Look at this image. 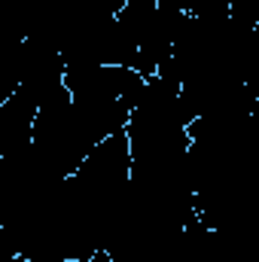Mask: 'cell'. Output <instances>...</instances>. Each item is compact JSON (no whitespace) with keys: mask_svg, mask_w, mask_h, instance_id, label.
<instances>
[{"mask_svg":"<svg viewBox=\"0 0 259 262\" xmlns=\"http://www.w3.org/2000/svg\"><path fill=\"white\" fill-rule=\"evenodd\" d=\"M64 262H110V256H107L104 250H98V253H92V256H79V259H64Z\"/></svg>","mask_w":259,"mask_h":262,"instance_id":"cell-1","label":"cell"},{"mask_svg":"<svg viewBox=\"0 0 259 262\" xmlns=\"http://www.w3.org/2000/svg\"><path fill=\"white\" fill-rule=\"evenodd\" d=\"M3 262H31V259H25V256H9V259H3Z\"/></svg>","mask_w":259,"mask_h":262,"instance_id":"cell-2","label":"cell"}]
</instances>
